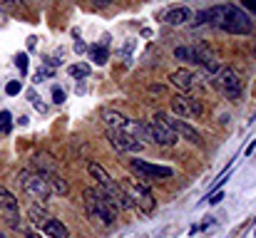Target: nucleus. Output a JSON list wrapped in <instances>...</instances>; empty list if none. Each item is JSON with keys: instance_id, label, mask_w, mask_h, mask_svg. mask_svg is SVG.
I'll use <instances>...</instances> for the list:
<instances>
[{"instance_id": "nucleus-1", "label": "nucleus", "mask_w": 256, "mask_h": 238, "mask_svg": "<svg viewBox=\"0 0 256 238\" xmlns=\"http://www.w3.org/2000/svg\"><path fill=\"white\" fill-rule=\"evenodd\" d=\"M204 15H206L209 25H216L232 35H246L254 27V20L236 5H214V7L204 10Z\"/></svg>"}, {"instance_id": "nucleus-2", "label": "nucleus", "mask_w": 256, "mask_h": 238, "mask_svg": "<svg viewBox=\"0 0 256 238\" xmlns=\"http://www.w3.org/2000/svg\"><path fill=\"white\" fill-rule=\"evenodd\" d=\"M82 199H85V209H87V214H90V219H97L102 226H112L117 221V209L97 189H85L82 191Z\"/></svg>"}, {"instance_id": "nucleus-3", "label": "nucleus", "mask_w": 256, "mask_h": 238, "mask_svg": "<svg viewBox=\"0 0 256 238\" xmlns=\"http://www.w3.org/2000/svg\"><path fill=\"white\" fill-rule=\"evenodd\" d=\"M120 186H122V189H124V194L130 196L132 206H134V209H140L142 214H152V211L157 209V201H154L152 191H150L144 184H134L132 179H124Z\"/></svg>"}, {"instance_id": "nucleus-4", "label": "nucleus", "mask_w": 256, "mask_h": 238, "mask_svg": "<svg viewBox=\"0 0 256 238\" xmlns=\"http://www.w3.org/2000/svg\"><path fill=\"white\" fill-rule=\"evenodd\" d=\"M20 186H22V191H25L30 199H35V201H45V199L50 196L45 174H40V171H35V169L20 171Z\"/></svg>"}, {"instance_id": "nucleus-5", "label": "nucleus", "mask_w": 256, "mask_h": 238, "mask_svg": "<svg viewBox=\"0 0 256 238\" xmlns=\"http://www.w3.org/2000/svg\"><path fill=\"white\" fill-rule=\"evenodd\" d=\"M167 119H170L167 114L157 112V114H154V119H150V122H147V132H150L152 142H157V144H162V147H174V144L179 142V137L174 134V129L170 127V122H167Z\"/></svg>"}, {"instance_id": "nucleus-6", "label": "nucleus", "mask_w": 256, "mask_h": 238, "mask_svg": "<svg viewBox=\"0 0 256 238\" xmlns=\"http://www.w3.org/2000/svg\"><path fill=\"white\" fill-rule=\"evenodd\" d=\"M130 169L140 176V181L147 186L152 179H170L172 169L170 166H162V164H150V161H142V159H132L130 161Z\"/></svg>"}, {"instance_id": "nucleus-7", "label": "nucleus", "mask_w": 256, "mask_h": 238, "mask_svg": "<svg viewBox=\"0 0 256 238\" xmlns=\"http://www.w3.org/2000/svg\"><path fill=\"white\" fill-rule=\"evenodd\" d=\"M107 139L117 152H124V154H137L144 149V142H140L137 137H132L130 132H122V129H107Z\"/></svg>"}, {"instance_id": "nucleus-8", "label": "nucleus", "mask_w": 256, "mask_h": 238, "mask_svg": "<svg viewBox=\"0 0 256 238\" xmlns=\"http://www.w3.org/2000/svg\"><path fill=\"white\" fill-rule=\"evenodd\" d=\"M216 84H219V89L224 92L226 99H239L242 92H244V84H242V79H239V75L234 70H219Z\"/></svg>"}, {"instance_id": "nucleus-9", "label": "nucleus", "mask_w": 256, "mask_h": 238, "mask_svg": "<svg viewBox=\"0 0 256 238\" xmlns=\"http://www.w3.org/2000/svg\"><path fill=\"white\" fill-rule=\"evenodd\" d=\"M167 122H170V127L174 129V134H176V137H184V139H189V142H192V144H196V147L202 144V134H199L194 127H189L184 119H167Z\"/></svg>"}, {"instance_id": "nucleus-10", "label": "nucleus", "mask_w": 256, "mask_h": 238, "mask_svg": "<svg viewBox=\"0 0 256 238\" xmlns=\"http://www.w3.org/2000/svg\"><path fill=\"white\" fill-rule=\"evenodd\" d=\"M45 181H48V189H50V196H65L68 191H70V186H68V181L58 174V171H52V174H45Z\"/></svg>"}, {"instance_id": "nucleus-11", "label": "nucleus", "mask_w": 256, "mask_h": 238, "mask_svg": "<svg viewBox=\"0 0 256 238\" xmlns=\"http://www.w3.org/2000/svg\"><path fill=\"white\" fill-rule=\"evenodd\" d=\"M189 20H192V10L184 7V5H176V7H172V10L164 12V22L167 25H184Z\"/></svg>"}, {"instance_id": "nucleus-12", "label": "nucleus", "mask_w": 256, "mask_h": 238, "mask_svg": "<svg viewBox=\"0 0 256 238\" xmlns=\"http://www.w3.org/2000/svg\"><path fill=\"white\" fill-rule=\"evenodd\" d=\"M102 122L107 124V129H124L127 127V117L124 114H120V112H114V109H102Z\"/></svg>"}, {"instance_id": "nucleus-13", "label": "nucleus", "mask_w": 256, "mask_h": 238, "mask_svg": "<svg viewBox=\"0 0 256 238\" xmlns=\"http://www.w3.org/2000/svg\"><path fill=\"white\" fill-rule=\"evenodd\" d=\"M172 84L176 87V89H182V92H189L192 87H194V75L189 72V70H174L170 75Z\"/></svg>"}, {"instance_id": "nucleus-14", "label": "nucleus", "mask_w": 256, "mask_h": 238, "mask_svg": "<svg viewBox=\"0 0 256 238\" xmlns=\"http://www.w3.org/2000/svg\"><path fill=\"white\" fill-rule=\"evenodd\" d=\"M42 231H45V236L48 238H68V229H65V224L62 221H58V219H48L45 224H42Z\"/></svg>"}, {"instance_id": "nucleus-15", "label": "nucleus", "mask_w": 256, "mask_h": 238, "mask_svg": "<svg viewBox=\"0 0 256 238\" xmlns=\"http://www.w3.org/2000/svg\"><path fill=\"white\" fill-rule=\"evenodd\" d=\"M87 174L100 184V186H107V184H112V176L107 174V169L104 166H100V164H94V161H90L87 164Z\"/></svg>"}, {"instance_id": "nucleus-16", "label": "nucleus", "mask_w": 256, "mask_h": 238, "mask_svg": "<svg viewBox=\"0 0 256 238\" xmlns=\"http://www.w3.org/2000/svg\"><path fill=\"white\" fill-rule=\"evenodd\" d=\"M32 169L40 171V174H52L55 171V159L50 154H38L35 161H32Z\"/></svg>"}, {"instance_id": "nucleus-17", "label": "nucleus", "mask_w": 256, "mask_h": 238, "mask_svg": "<svg viewBox=\"0 0 256 238\" xmlns=\"http://www.w3.org/2000/svg\"><path fill=\"white\" fill-rule=\"evenodd\" d=\"M28 219H30V224L32 226H42L50 216H48V211L40 206V204H30V211H28Z\"/></svg>"}, {"instance_id": "nucleus-18", "label": "nucleus", "mask_w": 256, "mask_h": 238, "mask_svg": "<svg viewBox=\"0 0 256 238\" xmlns=\"http://www.w3.org/2000/svg\"><path fill=\"white\" fill-rule=\"evenodd\" d=\"M0 209H5L8 214H18V199L2 186H0Z\"/></svg>"}, {"instance_id": "nucleus-19", "label": "nucleus", "mask_w": 256, "mask_h": 238, "mask_svg": "<svg viewBox=\"0 0 256 238\" xmlns=\"http://www.w3.org/2000/svg\"><path fill=\"white\" fill-rule=\"evenodd\" d=\"M172 104V112L174 114H179V117H192V112H189V104H186V97H182V94H174L170 99Z\"/></svg>"}, {"instance_id": "nucleus-20", "label": "nucleus", "mask_w": 256, "mask_h": 238, "mask_svg": "<svg viewBox=\"0 0 256 238\" xmlns=\"http://www.w3.org/2000/svg\"><path fill=\"white\" fill-rule=\"evenodd\" d=\"M68 72H70V77L72 79H85V77H90V65H85V62H75V65H70L68 67Z\"/></svg>"}, {"instance_id": "nucleus-21", "label": "nucleus", "mask_w": 256, "mask_h": 238, "mask_svg": "<svg viewBox=\"0 0 256 238\" xmlns=\"http://www.w3.org/2000/svg\"><path fill=\"white\" fill-rule=\"evenodd\" d=\"M174 57L182 60V62H196V50L194 47H176L174 50Z\"/></svg>"}, {"instance_id": "nucleus-22", "label": "nucleus", "mask_w": 256, "mask_h": 238, "mask_svg": "<svg viewBox=\"0 0 256 238\" xmlns=\"http://www.w3.org/2000/svg\"><path fill=\"white\" fill-rule=\"evenodd\" d=\"M90 57H92L97 65H104V62H107V47H104V45H92V47H90Z\"/></svg>"}, {"instance_id": "nucleus-23", "label": "nucleus", "mask_w": 256, "mask_h": 238, "mask_svg": "<svg viewBox=\"0 0 256 238\" xmlns=\"http://www.w3.org/2000/svg\"><path fill=\"white\" fill-rule=\"evenodd\" d=\"M186 104H189V112H192L194 119H199V117L204 114V107H202V102H199L196 97H186Z\"/></svg>"}, {"instance_id": "nucleus-24", "label": "nucleus", "mask_w": 256, "mask_h": 238, "mask_svg": "<svg viewBox=\"0 0 256 238\" xmlns=\"http://www.w3.org/2000/svg\"><path fill=\"white\" fill-rule=\"evenodd\" d=\"M28 99H30V104H32V107H35V109H38V112H48V107H45V104H42V102H40V97H38V94H35V92H32V89H30V92H28Z\"/></svg>"}, {"instance_id": "nucleus-25", "label": "nucleus", "mask_w": 256, "mask_h": 238, "mask_svg": "<svg viewBox=\"0 0 256 238\" xmlns=\"http://www.w3.org/2000/svg\"><path fill=\"white\" fill-rule=\"evenodd\" d=\"M15 65H18L20 72H25V70H28V55H25V52H18V55H15Z\"/></svg>"}, {"instance_id": "nucleus-26", "label": "nucleus", "mask_w": 256, "mask_h": 238, "mask_svg": "<svg viewBox=\"0 0 256 238\" xmlns=\"http://www.w3.org/2000/svg\"><path fill=\"white\" fill-rule=\"evenodd\" d=\"M20 89H22V84H20L18 79H12V82H8V84H5V92H8L10 97H12V94H18Z\"/></svg>"}, {"instance_id": "nucleus-27", "label": "nucleus", "mask_w": 256, "mask_h": 238, "mask_svg": "<svg viewBox=\"0 0 256 238\" xmlns=\"http://www.w3.org/2000/svg\"><path fill=\"white\" fill-rule=\"evenodd\" d=\"M52 102L55 104H62L65 102V89L62 87H52Z\"/></svg>"}, {"instance_id": "nucleus-28", "label": "nucleus", "mask_w": 256, "mask_h": 238, "mask_svg": "<svg viewBox=\"0 0 256 238\" xmlns=\"http://www.w3.org/2000/svg\"><path fill=\"white\" fill-rule=\"evenodd\" d=\"M10 127V112H0V132H8Z\"/></svg>"}, {"instance_id": "nucleus-29", "label": "nucleus", "mask_w": 256, "mask_h": 238, "mask_svg": "<svg viewBox=\"0 0 256 238\" xmlns=\"http://www.w3.org/2000/svg\"><path fill=\"white\" fill-rule=\"evenodd\" d=\"M48 77H52V72H50V70H40V72H35L32 82H45Z\"/></svg>"}, {"instance_id": "nucleus-30", "label": "nucleus", "mask_w": 256, "mask_h": 238, "mask_svg": "<svg viewBox=\"0 0 256 238\" xmlns=\"http://www.w3.org/2000/svg\"><path fill=\"white\" fill-rule=\"evenodd\" d=\"M242 5H244L246 10H252V12L256 15V0H242Z\"/></svg>"}, {"instance_id": "nucleus-31", "label": "nucleus", "mask_w": 256, "mask_h": 238, "mask_svg": "<svg viewBox=\"0 0 256 238\" xmlns=\"http://www.w3.org/2000/svg\"><path fill=\"white\" fill-rule=\"evenodd\" d=\"M254 154H256V142H254V144H249V147H246V157L252 159Z\"/></svg>"}, {"instance_id": "nucleus-32", "label": "nucleus", "mask_w": 256, "mask_h": 238, "mask_svg": "<svg viewBox=\"0 0 256 238\" xmlns=\"http://www.w3.org/2000/svg\"><path fill=\"white\" fill-rule=\"evenodd\" d=\"M92 2H94V5H97V7H107V5H110V2H112V0H92Z\"/></svg>"}, {"instance_id": "nucleus-33", "label": "nucleus", "mask_w": 256, "mask_h": 238, "mask_svg": "<svg viewBox=\"0 0 256 238\" xmlns=\"http://www.w3.org/2000/svg\"><path fill=\"white\" fill-rule=\"evenodd\" d=\"M12 2H25V0H0V5H12Z\"/></svg>"}, {"instance_id": "nucleus-34", "label": "nucleus", "mask_w": 256, "mask_h": 238, "mask_svg": "<svg viewBox=\"0 0 256 238\" xmlns=\"http://www.w3.org/2000/svg\"><path fill=\"white\" fill-rule=\"evenodd\" d=\"M28 238H40V236H35V234H28Z\"/></svg>"}, {"instance_id": "nucleus-35", "label": "nucleus", "mask_w": 256, "mask_h": 238, "mask_svg": "<svg viewBox=\"0 0 256 238\" xmlns=\"http://www.w3.org/2000/svg\"><path fill=\"white\" fill-rule=\"evenodd\" d=\"M0 238H8V236H2V234H0Z\"/></svg>"}, {"instance_id": "nucleus-36", "label": "nucleus", "mask_w": 256, "mask_h": 238, "mask_svg": "<svg viewBox=\"0 0 256 238\" xmlns=\"http://www.w3.org/2000/svg\"><path fill=\"white\" fill-rule=\"evenodd\" d=\"M254 238H256V231H254Z\"/></svg>"}]
</instances>
